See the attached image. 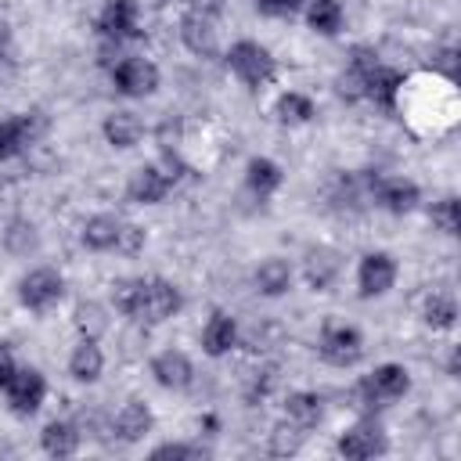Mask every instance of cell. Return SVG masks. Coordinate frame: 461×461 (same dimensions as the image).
I'll use <instances>...</instances> for the list:
<instances>
[{"label": "cell", "instance_id": "cell-1", "mask_svg": "<svg viewBox=\"0 0 461 461\" xmlns=\"http://www.w3.org/2000/svg\"><path fill=\"white\" fill-rule=\"evenodd\" d=\"M403 83H407V76H403L400 68L385 65L375 47L357 43V47L349 50L346 68H342L339 79H335V90H339V97L349 101V104H353V101H367V104H375L378 112L393 115Z\"/></svg>", "mask_w": 461, "mask_h": 461}, {"label": "cell", "instance_id": "cell-2", "mask_svg": "<svg viewBox=\"0 0 461 461\" xmlns=\"http://www.w3.org/2000/svg\"><path fill=\"white\" fill-rule=\"evenodd\" d=\"M411 393V371L396 360L375 364L367 375H360L349 389V407L360 414H382L393 403H400Z\"/></svg>", "mask_w": 461, "mask_h": 461}, {"label": "cell", "instance_id": "cell-3", "mask_svg": "<svg viewBox=\"0 0 461 461\" xmlns=\"http://www.w3.org/2000/svg\"><path fill=\"white\" fill-rule=\"evenodd\" d=\"M184 173H187V166L180 162V155L176 151H162L158 162H144V166H137L130 173L126 202H133V205H162L176 191Z\"/></svg>", "mask_w": 461, "mask_h": 461}, {"label": "cell", "instance_id": "cell-4", "mask_svg": "<svg viewBox=\"0 0 461 461\" xmlns=\"http://www.w3.org/2000/svg\"><path fill=\"white\" fill-rule=\"evenodd\" d=\"M223 65L227 72L249 90V94H259L267 90L274 79H277V58L270 54V47H263L259 40H234L227 50H223Z\"/></svg>", "mask_w": 461, "mask_h": 461}, {"label": "cell", "instance_id": "cell-5", "mask_svg": "<svg viewBox=\"0 0 461 461\" xmlns=\"http://www.w3.org/2000/svg\"><path fill=\"white\" fill-rule=\"evenodd\" d=\"M364 191L367 202L389 216H407L421 205V187L411 176H396V173H364Z\"/></svg>", "mask_w": 461, "mask_h": 461}, {"label": "cell", "instance_id": "cell-6", "mask_svg": "<svg viewBox=\"0 0 461 461\" xmlns=\"http://www.w3.org/2000/svg\"><path fill=\"white\" fill-rule=\"evenodd\" d=\"M367 353V342H364V331L357 324H346V321H324L321 331H317V357L328 364V367H357Z\"/></svg>", "mask_w": 461, "mask_h": 461}, {"label": "cell", "instance_id": "cell-7", "mask_svg": "<svg viewBox=\"0 0 461 461\" xmlns=\"http://www.w3.org/2000/svg\"><path fill=\"white\" fill-rule=\"evenodd\" d=\"M108 79H112L115 94L119 97H130V101H144V97H151L162 86L158 65L151 58H144V54H122L108 68Z\"/></svg>", "mask_w": 461, "mask_h": 461}, {"label": "cell", "instance_id": "cell-8", "mask_svg": "<svg viewBox=\"0 0 461 461\" xmlns=\"http://www.w3.org/2000/svg\"><path fill=\"white\" fill-rule=\"evenodd\" d=\"M94 36H97V43H115V47L140 40L144 25H140L137 0H104L94 18Z\"/></svg>", "mask_w": 461, "mask_h": 461}, {"label": "cell", "instance_id": "cell-9", "mask_svg": "<svg viewBox=\"0 0 461 461\" xmlns=\"http://www.w3.org/2000/svg\"><path fill=\"white\" fill-rule=\"evenodd\" d=\"M335 454L346 461H371V457L389 454V436H385L378 414H360L349 429H342L335 439Z\"/></svg>", "mask_w": 461, "mask_h": 461}, {"label": "cell", "instance_id": "cell-10", "mask_svg": "<svg viewBox=\"0 0 461 461\" xmlns=\"http://www.w3.org/2000/svg\"><path fill=\"white\" fill-rule=\"evenodd\" d=\"M14 295H18L22 310H29V313H50L65 299V277L54 267H32V270H25L18 277Z\"/></svg>", "mask_w": 461, "mask_h": 461}, {"label": "cell", "instance_id": "cell-11", "mask_svg": "<svg viewBox=\"0 0 461 461\" xmlns=\"http://www.w3.org/2000/svg\"><path fill=\"white\" fill-rule=\"evenodd\" d=\"M400 281V263L385 249H371L357 259V295L360 299H382L396 288Z\"/></svg>", "mask_w": 461, "mask_h": 461}, {"label": "cell", "instance_id": "cell-12", "mask_svg": "<svg viewBox=\"0 0 461 461\" xmlns=\"http://www.w3.org/2000/svg\"><path fill=\"white\" fill-rule=\"evenodd\" d=\"M184 310V292L169 277H144L140 303H137V324H166Z\"/></svg>", "mask_w": 461, "mask_h": 461}, {"label": "cell", "instance_id": "cell-13", "mask_svg": "<svg viewBox=\"0 0 461 461\" xmlns=\"http://www.w3.org/2000/svg\"><path fill=\"white\" fill-rule=\"evenodd\" d=\"M47 133L43 112H11L0 119V162H14Z\"/></svg>", "mask_w": 461, "mask_h": 461}, {"label": "cell", "instance_id": "cell-14", "mask_svg": "<svg viewBox=\"0 0 461 461\" xmlns=\"http://www.w3.org/2000/svg\"><path fill=\"white\" fill-rule=\"evenodd\" d=\"M0 393H4L7 411H11L14 418H32V414L43 407V400H47V375H43L40 367L18 364L14 378H11Z\"/></svg>", "mask_w": 461, "mask_h": 461}, {"label": "cell", "instance_id": "cell-15", "mask_svg": "<svg viewBox=\"0 0 461 461\" xmlns=\"http://www.w3.org/2000/svg\"><path fill=\"white\" fill-rule=\"evenodd\" d=\"M180 43L194 58H220V29L216 18L202 7H191L180 14Z\"/></svg>", "mask_w": 461, "mask_h": 461}, {"label": "cell", "instance_id": "cell-16", "mask_svg": "<svg viewBox=\"0 0 461 461\" xmlns=\"http://www.w3.org/2000/svg\"><path fill=\"white\" fill-rule=\"evenodd\" d=\"M238 342H241L238 317H234V313H227V310H212V313H209V321L202 324V335H198L202 353H205V357H212V360H223V357H230V353L238 349Z\"/></svg>", "mask_w": 461, "mask_h": 461}, {"label": "cell", "instance_id": "cell-17", "mask_svg": "<svg viewBox=\"0 0 461 461\" xmlns=\"http://www.w3.org/2000/svg\"><path fill=\"white\" fill-rule=\"evenodd\" d=\"M148 371H151L155 385H162V389H169V393H184V389L194 385V360H191L184 349H173V346H169V349H158V353L151 357Z\"/></svg>", "mask_w": 461, "mask_h": 461}, {"label": "cell", "instance_id": "cell-18", "mask_svg": "<svg viewBox=\"0 0 461 461\" xmlns=\"http://www.w3.org/2000/svg\"><path fill=\"white\" fill-rule=\"evenodd\" d=\"M101 137L108 148L115 151H130L144 140V119L133 112V108H115L101 119Z\"/></svg>", "mask_w": 461, "mask_h": 461}, {"label": "cell", "instance_id": "cell-19", "mask_svg": "<svg viewBox=\"0 0 461 461\" xmlns=\"http://www.w3.org/2000/svg\"><path fill=\"white\" fill-rule=\"evenodd\" d=\"M292 285H295V267L285 256H267L252 270V288L263 299H281V295L292 292Z\"/></svg>", "mask_w": 461, "mask_h": 461}, {"label": "cell", "instance_id": "cell-20", "mask_svg": "<svg viewBox=\"0 0 461 461\" xmlns=\"http://www.w3.org/2000/svg\"><path fill=\"white\" fill-rule=\"evenodd\" d=\"M285 184V169L270 155H252L245 162V194L256 202H270Z\"/></svg>", "mask_w": 461, "mask_h": 461}, {"label": "cell", "instance_id": "cell-21", "mask_svg": "<svg viewBox=\"0 0 461 461\" xmlns=\"http://www.w3.org/2000/svg\"><path fill=\"white\" fill-rule=\"evenodd\" d=\"M151 429H155V411L137 396H130L112 418V432L119 436V443H140Z\"/></svg>", "mask_w": 461, "mask_h": 461}, {"label": "cell", "instance_id": "cell-22", "mask_svg": "<svg viewBox=\"0 0 461 461\" xmlns=\"http://www.w3.org/2000/svg\"><path fill=\"white\" fill-rule=\"evenodd\" d=\"M104 364H108V357H104L101 342H97V339H79V342L72 346L65 367H68V378H72V382H79V385H94V382H101Z\"/></svg>", "mask_w": 461, "mask_h": 461}, {"label": "cell", "instance_id": "cell-23", "mask_svg": "<svg viewBox=\"0 0 461 461\" xmlns=\"http://www.w3.org/2000/svg\"><path fill=\"white\" fill-rule=\"evenodd\" d=\"M79 447H83V429L76 421H68V418H54V421H47L40 429V450L47 457L65 461V457H76Z\"/></svg>", "mask_w": 461, "mask_h": 461}, {"label": "cell", "instance_id": "cell-24", "mask_svg": "<svg viewBox=\"0 0 461 461\" xmlns=\"http://www.w3.org/2000/svg\"><path fill=\"white\" fill-rule=\"evenodd\" d=\"M270 115H274L277 126L299 130V126L313 122V115H317V101H313L306 90H281L277 101H274V108H270Z\"/></svg>", "mask_w": 461, "mask_h": 461}, {"label": "cell", "instance_id": "cell-25", "mask_svg": "<svg viewBox=\"0 0 461 461\" xmlns=\"http://www.w3.org/2000/svg\"><path fill=\"white\" fill-rule=\"evenodd\" d=\"M281 411H285V421H292V425L310 432V429H317L324 421V396L313 393V389H295V393L285 396Z\"/></svg>", "mask_w": 461, "mask_h": 461}, {"label": "cell", "instance_id": "cell-26", "mask_svg": "<svg viewBox=\"0 0 461 461\" xmlns=\"http://www.w3.org/2000/svg\"><path fill=\"white\" fill-rule=\"evenodd\" d=\"M119 227H122V220L115 212H94L79 223V241L90 252H112L115 238H119Z\"/></svg>", "mask_w": 461, "mask_h": 461}, {"label": "cell", "instance_id": "cell-27", "mask_svg": "<svg viewBox=\"0 0 461 461\" xmlns=\"http://www.w3.org/2000/svg\"><path fill=\"white\" fill-rule=\"evenodd\" d=\"M339 270H342L339 252H335V249H324V245H321V249H310L306 259H303V277H306V285H310L313 292H328V288L335 285Z\"/></svg>", "mask_w": 461, "mask_h": 461}, {"label": "cell", "instance_id": "cell-28", "mask_svg": "<svg viewBox=\"0 0 461 461\" xmlns=\"http://www.w3.org/2000/svg\"><path fill=\"white\" fill-rule=\"evenodd\" d=\"M421 324L432 331H450L457 324V299L450 288H429L421 299Z\"/></svg>", "mask_w": 461, "mask_h": 461}, {"label": "cell", "instance_id": "cell-29", "mask_svg": "<svg viewBox=\"0 0 461 461\" xmlns=\"http://www.w3.org/2000/svg\"><path fill=\"white\" fill-rule=\"evenodd\" d=\"M72 328L79 331V339H104L112 328V306L97 303V299H79L72 306Z\"/></svg>", "mask_w": 461, "mask_h": 461}, {"label": "cell", "instance_id": "cell-30", "mask_svg": "<svg viewBox=\"0 0 461 461\" xmlns=\"http://www.w3.org/2000/svg\"><path fill=\"white\" fill-rule=\"evenodd\" d=\"M303 14H306L310 32H317L324 40H335L346 29V11H342L339 0H306L303 4Z\"/></svg>", "mask_w": 461, "mask_h": 461}, {"label": "cell", "instance_id": "cell-31", "mask_svg": "<svg viewBox=\"0 0 461 461\" xmlns=\"http://www.w3.org/2000/svg\"><path fill=\"white\" fill-rule=\"evenodd\" d=\"M0 241H4V249H7L11 256L25 259V256H32V252L40 249V230H36V223H32V220L14 216V220H7V227H4V234H0Z\"/></svg>", "mask_w": 461, "mask_h": 461}, {"label": "cell", "instance_id": "cell-32", "mask_svg": "<svg viewBox=\"0 0 461 461\" xmlns=\"http://www.w3.org/2000/svg\"><path fill=\"white\" fill-rule=\"evenodd\" d=\"M140 288H144V277H115L108 285V306L112 313L119 317H137V303H140Z\"/></svg>", "mask_w": 461, "mask_h": 461}, {"label": "cell", "instance_id": "cell-33", "mask_svg": "<svg viewBox=\"0 0 461 461\" xmlns=\"http://www.w3.org/2000/svg\"><path fill=\"white\" fill-rule=\"evenodd\" d=\"M429 223L432 230H439L443 238H457L461 234V205L454 194H443L429 205Z\"/></svg>", "mask_w": 461, "mask_h": 461}, {"label": "cell", "instance_id": "cell-34", "mask_svg": "<svg viewBox=\"0 0 461 461\" xmlns=\"http://www.w3.org/2000/svg\"><path fill=\"white\" fill-rule=\"evenodd\" d=\"M306 436H310L306 429H299V425H292V421H277V425L267 432V447H270L274 457H292V454L303 450Z\"/></svg>", "mask_w": 461, "mask_h": 461}, {"label": "cell", "instance_id": "cell-35", "mask_svg": "<svg viewBox=\"0 0 461 461\" xmlns=\"http://www.w3.org/2000/svg\"><path fill=\"white\" fill-rule=\"evenodd\" d=\"M148 457H151V461H205V457H209V447L191 443V439H169V443L151 447Z\"/></svg>", "mask_w": 461, "mask_h": 461}, {"label": "cell", "instance_id": "cell-36", "mask_svg": "<svg viewBox=\"0 0 461 461\" xmlns=\"http://www.w3.org/2000/svg\"><path fill=\"white\" fill-rule=\"evenodd\" d=\"M144 245H148V230H144L140 223L122 220V227H119V238H115V249H112V252H119V256H137V252H144Z\"/></svg>", "mask_w": 461, "mask_h": 461}, {"label": "cell", "instance_id": "cell-37", "mask_svg": "<svg viewBox=\"0 0 461 461\" xmlns=\"http://www.w3.org/2000/svg\"><path fill=\"white\" fill-rule=\"evenodd\" d=\"M306 0H252V7L263 14V18H295L303 11Z\"/></svg>", "mask_w": 461, "mask_h": 461}, {"label": "cell", "instance_id": "cell-38", "mask_svg": "<svg viewBox=\"0 0 461 461\" xmlns=\"http://www.w3.org/2000/svg\"><path fill=\"white\" fill-rule=\"evenodd\" d=\"M432 68H436L439 76L454 79V76H457V47H454V43H443L439 50H432Z\"/></svg>", "mask_w": 461, "mask_h": 461}, {"label": "cell", "instance_id": "cell-39", "mask_svg": "<svg viewBox=\"0 0 461 461\" xmlns=\"http://www.w3.org/2000/svg\"><path fill=\"white\" fill-rule=\"evenodd\" d=\"M277 385V367H263V371H256V378H252V389H249V400H263L270 389Z\"/></svg>", "mask_w": 461, "mask_h": 461}, {"label": "cell", "instance_id": "cell-40", "mask_svg": "<svg viewBox=\"0 0 461 461\" xmlns=\"http://www.w3.org/2000/svg\"><path fill=\"white\" fill-rule=\"evenodd\" d=\"M14 371H18V360H14V353L7 349V346H0V389L14 378Z\"/></svg>", "mask_w": 461, "mask_h": 461}, {"label": "cell", "instance_id": "cell-41", "mask_svg": "<svg viewBox=\"0 0 461 461\" xmlns=\"http://www.w3.org/2000/svg\"><path fill=\"white\" fill-rule=\"evenodd\" d=\"M457 371H461V349H457V346H450V357H447V375H450V378H457Z\"/></svg>", "mask_w": 461, "mask_h": 461}]
</instances>
